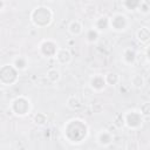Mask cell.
I'll return each instance as SVG.
<instances>
[{
  "label": "cell",
  "instance_id": "6da1fadb",
  "mask_svg": "<svg viewBox=\"0 0 150 150\" xmlns=\"http://www.w3.org/2000/svg\"><path fill=\"white\" fill-rule=\"evenodd\" d=\"M89 127L81 118H71L63 127V136L71 144H80L87 139Z\"/></svg>",
  "mask_w": 150,
  "mask_h": 150
},
{
  "label": "cell",
  "instance_id": "7a4b0ae2",
  "mask_svg": "<svg viewBox=\"0 0 150 150\" xmlns=\"http://www.w3.org/2000/svg\"><path fill=\"white\" fill-rule=\"evenodd\" d=\"M29 20L35 28H46L50 26L54 20V12L48 6L39 5L30 11Z\"/></svg>",
  "mask_w": 150,
  "mask_h": 150
},
{
  "label": "cell",
  "instance_id": "3957f363",
  "mask_svg": "<svg viewBox=\"0 0 150 150\" xmlns=\"http://www.w3.org/2000/svg\"><path fill=\"white\" fill-rule=\"evenodd\" d=\"M32 109H33L32 101L27 96H23V95H20V96H16L15 98H13L9 104L11 112L18 117H25V116L29 115Z\"/></svg>",
  "mask_w": 150,
  "mask_h": 150
},
{
  "label": "cell",
  "instance_id": "277c9868",
  "mask_svg": "<svg viewBox=\"0 0 150 150\" xmlns=\"http://www.w3.org/2000/svg\"><path fill=\"white\" fill-rule=\"evenodd\" d=\"M123 120L124 127H127L130 130H138L142 128L144 123V118L142 117L138 109H129L125 112H123Z\"/></svg>",
  "mask_w": 150,
  "mask_h": 150
},
{
  "label": "cell",
  "instance_id": "5b68a950",
  "mask_svg": "<svg viewBox=\"0 0 150 150\" xmlns=\"http://www.w3.org/2000/svg\"><path fill=\"white\" fill-rule=\"evenodd\" d=\"M19 71L12 66V63H7L0 67V84L9 87L18 82Z\"/></svg>",
  "mask_w": 150,
  "mask_h": 150
},
{
  "label": "cell",
  "instance_id": "8992f818",
  "mask_svg": "<svg viewBox=\"0 0 150 150\" xmlns=\"http://www.w3.org/2000/svg\"><path fill=\"white\" fill-rule=\"evenodd\" d=\"M130 27V20L124 13H115L109 16V29L115 33H123Z\"/></svg>",
  "mask_w": 150,
  "mask_h": 150
},
{
  "label": "cell",
  "instance_id": "52a82bcc",
  "mask_svg": "<svg viewBox=\"0 0 150 150\" xmlns=\"http://www.w3.org/2000/svg\"><path fill=\"white\" fill-rule=\"evenodd\" d=\"M59 48L60 47L56 41L52 39H45L39 45V53L41 56L46 59H50V57H55V54Z\"/></svg>",
  "mask_w": 150,
  "mask_h": 150
},
{
  "label": "cell",
  "instance_id": "ba28073f",
  "mask_svg": "<svg viewBox=\"0 0 150 150\" xmlns=\"http://www.w3.org/2000/svg\"><path fill=\"white\" fill-rule=\"evenodd\" d=\"M88 84H89V88L94 93H102L107 88L103 74H94V75H91L90 79H89Z\"/></svg>",
  "mask_w": 150,
  "mask_h": 150
},
{
  "label": "cell",
  "instance_id": "9c48e42d",
  "mask_svg": "<svg viewBox=\"0 0 150 150\" xmlns=\"http://www.w3.org/2000/svg\"><path fill=\"white\" fill-rule=\"evenodd\" d=\"M114 141V135L108 129H101L96 135V143L101 148H108Z\"/></svg>",
  "mask_w": 150,
  "mask_h": 150
},
{
  "label": "cell",
  "instance_id": "30bf717a",
  "mask_svg": "<svg viewBox=\"0 0 150 150\" xmlns=\"http://www.w3.org/2000/svg\"><path fill=\"white\" fill-rule=\"evenodd\" d=\"M55 60L61 66H67L73 60V55L70 53V50L68 48H64V47H60L55 54Z\"/></svg>",
  "mask_w": 150,
  "mask_h": 150
},
{
  "label": "cell",
  "instance_id": "8fae6325",
  "mask_svg": "<svg viewBox=\"0 0 150 150\" xmlns=\"http://www.w3.org/2000/svg\"><path fill=\"white\" fill-rule=\"evenodd\" d=\"M135 38H136L137 42L143 45L144 47L149 46V42H150V28L148 26L139 27L135 33Z\"/></svg>",
  "mask_w": 150,
  "mask_h": 150
},
{
  "label": "cell",
  "instance_id": "7c38bea8",
  "mask_svg": "<svg viewBox=\"0 0 150 150\" xmlns=\"http://www.w3.org/2000/svg\"><path fill=\"white\" fill-rule=\"evenodd\" d=\"M122 62L125 66H134L137 62V52L131 47L124 48L122 52Z\"/></svg>",
  "mask_w": 150,
  "mask_h": 150
},
{
  "label": "cell",
  "instance_id": "4fadbf2b",
  "mask_svg": "<svg viewBox=\"0 0 150 150\" xmlns=\"http://www.w3.org/2000/svg\"><path fill=\"white\" fill-rule=\"evenodd\" d=\"M100 34L105 33L109 29V16L108 15H100L94 20L93 26Z\"/></svg>",
  "mask_w": 150,
  "mask_h": 150
},
{
  "label": "cell",
  "instance_id": "5bb4252c",
  "mask_svg": "<svg viewBox=\"0 0 150 150\" xmlns=\"http://www.w3.org/2000/svg\"><path fill=\"white\" fill-rule=\"evenodd\" d=\"M12 66L20 73V71H25L28 67H29V60L27 56L25 55H16L13 60H12Z\"/></svg>",
  "mask_w": 150,
  "mask_h": 150
},
{
  "label": "cell",
  "instance_id": "9a60e30c",
  "mask_svg": "<svg viewBox=\"0 0 150 150\" xmlns=\"http://www.w3.org/2000/svg\"><path fill=\"white\" fill-rule=\"evenodd\" d=\"M67 30L71 36H80L83 33L84 28H83V25H82V22L80 20H71L68 23Z\"/></svg>",
  "mask_w": 150,
  "mask_h": 150
},
{
  "label": "cell",
  "instance_id": "2e32d148",
  "mask_svg": "<svg viewBox=\"0 0 150 150\" xmlns=\"http://www.w3.org/2000/svg\"><path fill=\"white\" fill-rule=\"evenodd\" d=\"M103 76H104V81H105L107 87H115V86L120 84V82H121L120 74L114 71V70H110V71L105 73Z\"/></svg>",
  "mask_w": 150,
  "mask_h": 150
},
{
  "label": "cell",
  "instance_id": "e0dca14e",
  "mask_svg": "<svg viewBox=\"0 0 150 150\" xmlns=\"http://www.w3.org/2000/svg\"><path fill=\"white\" fill-rule=\"evenodd\" d=\"M100 36H101V34H100L94 27H90V28H88V29L84 32V39H86V41H87L88 43H90V45L97 43L98 40H100Z\"/></svg>",
  "mask_w": 150,
  "mask_h": 150
},
{
  "label": "cell",
  "instance_id": "ac0fdd59",
  "mask_svg": "<svg viewBox=\"0 0 150 150\" xmlns=\"http://www.w3.org/2000/svg\"><path fill=\"white\" fill-rule=\"evenodd\" d=\"M66 104H67V107H68L70 110H79V109H81V107H82V102H81L80 97L76 96V95H70V96H68V98H67V101H66Z\"/></svg>",
  "mask_w": 150,
  "mask_h": 150
},
{
  "label": "cell",
  "instance_id": "d6986e66",
  "mask_svg": "<svg viewBox=\"0 0 150 150\" xmlns=\"http://www.w3.org/2000/svg\"><path fill=\"white\" fill-rule=\"evenodd\" d=\"M46 77L50 83H57L61 80V71L56 68H50L47 70Z\"/></svg>",
  "mask_w": 150,
  "mask_h": 150
},
{
  "label": "cell",
  "instance_id": "ffe728a7",
  "mask_svg": "<svg viewBox=\"0 0 150 150\" xmlns=\"http://www.w3.org/2000/svg\"><path fill=\"white\" fill-rule=\"evenodd\" d=\"M48 122V116L46 112H42V111H39V112H35L34 116H33V123L38 127H45Z\"/></svg>",
  "mask_w": 150,
  "mask_h": 150
},
{
  "label": "cell",
  "instance_id": "44dd1931",
  "mask_svg": "<svg viewBox=\"0 0 150 150\" xmlns=\"http://www.w3.org/2000/svg\"><path fill=\"white\" fill-rule=\"evenodd\" d=\"M130 83L135 89H142L145 84V80L141 74H135L130 79Z\"/></svg>",
  "mask_w": 150,
  "mask_h": 150
},
{
  "label": "cell",
  "instance_id": "7402d4cb",
  "mask_svg": "<svg viewBox=\"0 0 150 150\" xmlns=\"http://www.w3.org/2000/svg\"><path fill=\"white\" fill-rule=\"evenodd\" d=\"M139 1L141 0H124V1H121V6L124 9H127V11L134 12V11H137V7L139 5Z\"/></svg>",
  "mask_w": 150,
  "mask_h": 150
},
{
  "label": "cell",
  "instance_id": "603a6c76",
  "mask_svg": "<svg viewBox=\"0 0 150 150\" xmlns=\"http://www.w3.org/2000/svg\"><path fill=\"white\" fill-rule=\"evenodd\" d=\"M137 12L141 15H149V13H150V4H149V1L141 0L139 1V5L137 7Z\"/></svg>",
  "mask_w": 150,
  "mask_h": 150
},
{
  "label": "cell",
  "instance_id": "cb8c5ba5",
  "mask_svg": "<svg viewBox=\"0 0 150 150\" xmlns=\"http://www.w3.org/2000/svg\"><path fill=\"white\" fill-rule=\"evenodd\" d=\"M138 111L141 112V115L144 118V121L148 120L149 116H150V103L149 102H143L141 104V108L138 109Z\"/></svg>",
  "mask_w": 150,
  "mask_h": 150
},
{
  "label": "cell",
  "instance_id": "d4e9b609",
  "mask_svg": "<svg viewBox=\"0 0 150 150\" xmlns=\"http://www.w3.org/2000/svg\"><path fill=\"white\" fill-rule=\"evenodd\" d=\"M125 150H139V143L135 137H130L125 143Z\"/></svg>",
  "mask_w": 150,
  "mask_h": 150
},
{
  "label": "cell",
  "instance_id": "484cf974",
  "mask_svg": "<svg viewBox=\"0 0 150 150\" xmlns=\"http://www.w3.org/2000/svg\"><path fill=\"white\" fill-rule=\"evenodd\" d=\"M112 124L117 128V129H121L122 127H124V120H123V114H117L114 118V122Z\"/></svg>",
  "mask_w": 150,
  "mask_h": 150
},
{
  "label": "cell",
  "instance_id": "4316f807",
  "mask_svg": "<svg viewBox=\"0 0 150 150\" xmlns=\"http://www.w3.org/2000/svg\"><path fill=\"white\" fill-rule=\"evenodd\" d=\"M91 110L94 114H101L103 111V104L101 102H95L91 104Z\"/></svg>",
  "mask_w": 150,
  "mask_h": 150
},
{
  "label": "cell",
  "instance_id": "83f0119b",
  "mask_svg": "<svg viewBox=\"0 0 150 150\" xmlns=\"http://www.w3.org/2000/svg\"><path fill=\"white\" fill-rule=\"evenodd\" d=\"M6 6H7V4H6L4 0H0V12L4 11V9L6 8Z\"/></svg>",
  "mask_w": 150,
  "mask_h": 150
},
{
  "label": "cell",
  "instance_id": "f1b7e54d",
  "mask_svg": "<svg viewBox=\"0 0 150 150\" xmlns=\"http://www.w3.org/2000/svg\"><path fill=\"white\" fill-rule=\"evenodd\" d=\"M2 97H4V90L0 89V98H2Z\"/></svg>",
  "mask_w": 150,
  "mask_h": 150
}]
</instances>
